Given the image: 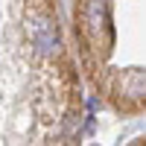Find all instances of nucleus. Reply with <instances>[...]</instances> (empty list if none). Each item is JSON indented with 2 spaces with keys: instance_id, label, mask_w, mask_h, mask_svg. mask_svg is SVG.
<instances>
[{
  "instance_id": "obj_3",
  "label": "nucleus",
  "mask_w": 146,
  "mask_h": 146,
  "mask_svg": "<svg viewBox=\"0 0 146 146\" xmlns=\"http://www.w3.org/2000/svg\"><path fill=\"white\" fill-rule=\"evenodd\" d=\"M126 91L129 94H146V73H131L129 82H126Z\"/></svg>"
},
{
  "instance_id": "obj_2",
  "label": "nucleus",
  "mask_w": 146,
  "mask_h": 146,
  "mask_svg": "<svg viewBox=\"0 0 146 146\" xmlns=\"http://www.w3.org/2000/svg\"><path fill=\"white\" fill-rule=\"evenodd\" d=\"M85 23H88V32L96 38L102 23H105V0H88V6H85Z\"/></svg>"
},
{
  "instance_id": "obj_1",
  "label": "nucleus",
  "mask_w": 146,
  "mask_h": 146,
  "mask_svg": "<svg viewBox=\"0 0 146 146\" xmlns=\"http://www.w3.org/2000/svg\"><path fill=\"white\" fill-rule=\"evenodd\" d=\"M29 35H32V44L38 47V53L41 56H50L56 47H58V38H56V32H53V23L47 21V18H38L29 27Z\"/></svg>"
}]
</instances>
